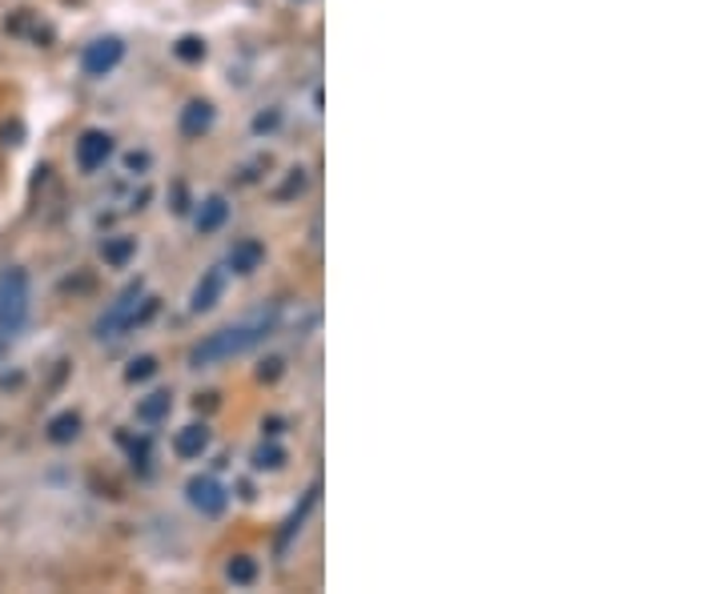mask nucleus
Here are the masks:
<instances>
[{"label":"nucleus","mask_w":723,"mask_h":594,"mask_svg":"<svg viewBox=\"0 0 723 594\" xmlns=\"http://www.w3.org/2000/svg\"><path fill=\"white\" fill-rule=\"evenodd\" d=\"M169 410H173V397L165 394V390H158V394H149L141 406H137V417L141 422H161V417H169Z\"/></svg>","instance_id":"4468645a"},{"label":"nucleus","mask_w":723,"mask_h":594,"mask_svg":"<svg viewBox=\"0 0 723 594\" xmlns=\"http://www.w3.org/2000/svg\"><path fill=\"white\" fill-rule=\"evenodd\" d=\"M198 410H205V414H210V410H218V394H201L198 397Z\"/></svg>","instance_id":"393cba45"},{"label":"nucleus","mask_w":723,"mask_h":594,"mask_svg":"<svg viewBox=\"0 0 723 594\" xmlns=\"http://www.w3.org/2000/svg\"><path fill=\"white\" fill-rule=\"evenodd\" d=\"M153 374H158V362H153V358H133L125 370V382H145V377H153Z\"/></svg>","instance_id":"aec40b11"},{"label":"nucleus","mask_w":723,"mask_h":594,"mask_svg":"<svg viewBox=\"0 0 723 594\" xmlns=\"http://www.w3.org/2000/svg\"><path fill=\"white\" fill-rule=\"evenodd\" d=\"M185 209H189L185 185H173V213H185Z\"/></svg>","instance_id":"4be33fe9"},{"label":"nucleus","mask_w":723,"mask_h":594,"mask_svg":"<svg viewBox=\"0 0 723 594\" xmlns=\"http://www.w3.org/2000/svg\"><path fill=\"white\" fill-rule=\"evenodd\" d=\"M282 358H265L262 365H258V382H278L282 377Z\"/></svg>","instance_id":"412c9836"},{"label":"nucleus","mask_w":723,"mask_h":594,"mask_svg":"<svg viewBox=\"0 0 723 594\" xmlns=\"http://www.w3.org/2000/svg\"><path fill=\"white\" fill-rule=\"evenodd\" d=\"M305 169H290V178L282 181V185H278V201H290V198H298V193H302L305 189Z\"/></svg>","instance_id":"a211bd4d"},{"label":"nucleus","mask_w":723,"mask_h":594,"mask_svg":"<svg viewBox=\"0 0 723 594\" xmlns=\"http://www.w3.org/2000/svg\"><path fill=\"white\" fill-rule=\"evenodd\" d=\"M314 499H318V486H314V491H310V494H305V502H302V506H298V511H294V519L285 522L282 543H290V534H298V531H302V522H305V514H310V506H314Z\"/></svg>","instance_id":"6ab92c4d"},{"label":"nucleus","mask_w":723,"mask_h":594,"mask_svg":"<svg viewBox=\"0 0 723 594\" xmlns=\"http://www.w3.org/2000/svg\"><path fill=\"white\" fill-rule=\"evenodd\" d=\"M253 129H258V133H265V129H278V113H262L258 121H253Z\"/></svg>","instance_id":"b1692460"},{"label":"nucleus","mask_w":723,"mask_h":594,"mask_svg":"<svg viewBox=\"0 0 723 594\" xmlns=\"http://www.w3.org/2000/svg\"><path fill=\"white\" fill-rule=\"evenodd\" d=\"M221 290H225V273L221 270H210L205 273V278H201L198 282V290H193V310L198 313H205V310H213V305H218V298H221Z\"/></svg>","instance_id":"1a4fd4ad"},{"label":"nucleus","mask_w":723,"mask_h":594,"mask_svg":"<svg viewBox=\"0 0 723 594\" xmlns=\"http://www.w3.org/2000/svg\"><path fill=\"white\" fill-rule=\"evenodd\" d=\"M262 258H265V250H262V241H253V238H245V241H238L230 250V270L233 273H253L258 265H262Z\"/></svg>","instance_id":"6e6552de"},{"label":"nucleus","mask_w":723,"mask_h":594,"mask_svg":"<svg viewBox=\"0 0 723 594\" xmlns=\"http://www.w3.org/2000/svg\"><path fill=\"white\" fill-rule=\"evenodd\" d=\"M137 253V241L133 238H113L101 245V258H106V265H113V270H121V265H129V258Z\"/></svg>","instance_id":"ddd939ff"},{"label":"nucleus","mask_w":723,"mask_h":594,"mask_svg":"<svg viewBox=\"0 0 723 594\" xmlns=\"http://www.w3.org/2000/svg\"><path fill=\"white\" fill-rule=\"evenodd\" d=\"M205 446H210V430L205 426H185V430H178V439H173L178 459H201Z\"/></svg>","instance_id":"9d476101"},{"label":"nucleus","mask_w":723,"mask_h":594,"mask_svg":"<svg viewBox=\"0 0 723 594\" xmlns=\"http://www.w3.org/2000/svg\"><path fill=\"white\" fill-rule=\"evenodd\" d=\"M125 165L133 169V173H141V169H149V153H129Z\"/></svg>","instance_id":"5701e85b"},{"label":"nucleus","mask_w":723,"mask_h":594,"mask_svg":"<svg viewBox=\"0 0 723 594\" xmlns=\"http://www.w3.org/2000/svg\"><path fill=\"white\" fill-rule=\"evenodd\" d=\"M210 125H213V104L210 101H189L185 109H181V133L185 137L210 133Z\"/></svg>","instance_id":"0eeeda50"},{"label":"nucleus","mask_w":723,"mask_h":594,"mask_svg":"<svg viewBox=\"0 0 723 594\" xmlns=\"http://www.w3.org/2000/svg\"><path fill=\"white\" fill-rule=\"evenodd\" d=\"M173 52H178V61L198 64V61H205V41H201V37H181V41L173 44Z\"/></svg>","instance_id":"dca6fc26"},{"label":"nucleus","mask_w":723,"mask_h":594,"mask_svg":"<svg viewBox=\"0 0 723 594\" xmlns=\"http://www.w3.org/2000/svg\"><path fill=\"white\" fill-rule=\"evenodd\" d=\"M77 434H81V414L77 410H64L49 422V442H57V446H69Z\"/></svg>","instance_id":"9b49d317"},{"label":"nucleus","mask_w":723,"mask_h":594,"mask_svg":"<svg viewBox=\"0 0 723 594\" xmlns=\"http://www.w3.org/2000/svg\"><path fill=\"white\" fill-rule=\"evenodd\" d=\"M262 430L270 434V439H278V434H282V417H270V422H262Z\"/></svg>","instance_id":"a878e982"},{"label":"nucleus","mask_w":723,"mask_h":594,"mask_svg":"<svg viewBox=\"0 0 723 594\" xmlns=\"http://www.w3.org/2000/svg\"><path fill=\"white\" fill-rule=\"evenodd\" d=\"M225 574H230V583L250 586L253 578H258V563H253L250 554H233L230 563H225Z\"/></svg>","instance_id":"2eb2a0df"},{"label":"nucleus","mask_w":723,"mask_h":594,"mask_svg":"<svg viewBox=\"0 0 723 594\" xmlns=\"http://www.w3.org/2000/svg\"><path fill=\"white\" fill-rule=\"evenodd\" d=\"M137 298H141V282L129 285L125 293H121V302H113V310L97 322V338H113L117 330H133V310H137Z\"/></svg>","instance_id":"20e7f679"},{"label":"nucleus","mask_w":723,"mask_h":594,"mask_svg":"<svg viewBox=\"0 0 723 594\" xmlns=\"http://www.w3.org/2000/svg\"><path fill=\"white\" fill-rule=\"evenodd\" d=\"M185 491H189V502H193L201 514H221V511H225V491H221V482L193 479Z\"/></svg>","instance_id":"423d86ee"},{"label":"nucleus","mask_w":723,"mask_h":594,"mask_svg":"<svg viewBox=\"0 0 723 594\" xmlns=\"http://www.w3.org/2000/svg\"><path fill=\"white\" fill-rule=\"evenodd\" d=\"M121 57H125V44L117 41V37H101V41H93L84 49V73L89 77L113 73L117 64H121Z\"/></svg>","instance_id":"7ed1b4c3"},{"label":"nucleus","mask_w":723,"mask_h":594,"mask_svg":"<svg viewBox=\"0 0 723 594\" xmlns=\"http://www.w3.org/2000/svg\"><path fill=\"white\" fill-rule=\"evenodd\" d=\"M253 466H258V470H282L285 466V450L273 446V442H270V446H258V450H253Z\"/></svg>","instance_id":"f3484780"},{"label":"nucleus","mask_w":723,"mask_h":594,"mask_svg":"<svg viewBox=\"0 0 723 594\" xmlns=\"http://www.w3.org/2000/svg\"><path fill=\"white\" fill-rule=\"evenodd\" d=\"M225 213H230L225 198H210L198 213V233H218L221 225H225Z\"/></svg>","instance_id":"f8f14e48"},{"label":"nucleus","mask_w":723,"mask_h":594,"mask_svg":"<svg viewBox=\"0 0 723 594\" xmlns=\"http://www.w3.org/2000/svg\"><path fill=\"white\" fill-rule=\"evenodd\" d=\"M29 318V278L24 270L0 273V334H17Z\"/></svg>","instance_id":"f03ea898"},{"label":"nucleus","mask_w":723,"mask_h":594,"mask_svg":"<svg viewBox=\"0 0 723 594\" xmlns=\"http://www.w3.org/2000/svg\"><path fill=\"white\" fill-rule=\"evenodd\" d=\"M109 153H113V137L101 133V129H89V133H81V141H77V165H81L84 173H93V169L106 165Z\"/></svg>","instance_id":"39448f33"},{"label":"nucleus","mask_w":723,"mask_h":594,"mask_svg":"<svg viewBox=\"0 0 723 594\" xmlns=\"http://www.w3.org/2000/svg\"><path fill=\"white\" fill-rule=\"evenodd\" d=\"M273 330V318H258V322H241L233 330H218L210 334L201 345H193V354H189V365L193 370H205V365H218L225 358H238L245 350H253L258 342H265Z\"/></svg>","instance_id":"f257e3e1"}]
</instances>
